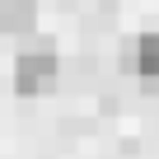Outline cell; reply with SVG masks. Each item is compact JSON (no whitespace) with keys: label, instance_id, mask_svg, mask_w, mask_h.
<instances>
[{"label":"cell","instance_id":"obj_1","mask_svg":"<svg viewBox=\"0 0 159 159\" xmlns=\"http://www.w3.org/2000/svg\"><path fill=\"white\" fill-rule=\"evenodd\" d=\"M56 75H61V61L52 47H28L14 56V89L24 98H42L56 89Z\"/></svg>","mask_w":159,"mask_h":159},{"label":"cell","instance_id":"obj_3","mask_svg":"<svg viewBox=\"0 0 159 159\" xmlns=\"http://www.w3.org/2000/svg\"><path fill=\"white\" fill-rule=\"evenodd\" d=\"M38 28V0H0V33L28 38Z\"/></svg>","mask_w":159,"mask_h":159},{"label":"cell","instance_id":"obj_2","mask_svg":"<svg viewBox=\"0 0 159 159\" xmlns=\"http://www.w3.org/2000/svg\"><path fill=\"white\" fill-rule=\"evenodd\" d=\"M117 61H122L126 75L140 80L145 89H154V84H159V33H136L131 42H122Z\"/></svg>","mask_w":159,"mask_h":159}]
</instances>
